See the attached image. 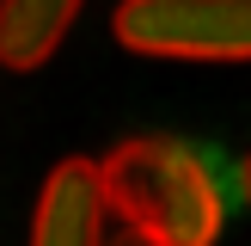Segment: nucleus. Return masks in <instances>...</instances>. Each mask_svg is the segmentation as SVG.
I'll use <instances>...</instances> for the list:
<instances>
[{
  "instance_id": "6",
  "label": "nucleus",
  "mask_w": 251,
  "mask_h": 246,
  "mask_svg": "<svg viewBox=\"0 0 251 246\" xmlns=\"http://www.w3.org/2000/svg\"><path fill=\"white\" fill-rule=\"evenodd\" d=\"M110 246H147V240H141V234H117Z\"/></svg>"
},
{
  "instance_id": "1",
  "label": "nucleus",
  "mask_w": 251,
  "mask_h": 246,
  "mask_svg": "<svg viewBox=\"0 0 251 246\" xmlns=\"http://www.w3.org/2000/svg\"><path fill=\"white\" fill-rule=\"evenodd\" d=\"M110 215L123 234H141L147 246H215L227 203L208 179L202 154H190L172 135H129L98 160Z\"/></svg>"
},
{
  "instance_id": "5",
  "label": "nucleus",
  "mask_w": 251,
  "mask_h": 246,
  "mask_svg": "<svg viewBox=\"0 0 251 246\" xmlns=\"http://www.w3.org/2000/svg\"><path fill=\"white\" fill-rule=\"evenodd\" d=\"M239 191H245V203H251V154H245V166H239Z\"/></svg>"
},
{
  "instance_id": "4",
  "label": "nucleus",
  "mask_w": 251,
  "mask_h": 246,
  "mask_svg": "<svg viewBox=\"0 0 251 246\" xmlns=\"http://www.w3.org/2000/svg\"><path fill=\"white\" fill-rule=\"evenodd\" d=\"M86 0H0V68L31 74L61 49Z\"/></svg>"
},
{
  "instance_id": "3",
  "label": "nucleus",
  "mask_w": 251,
  "mask_h": 246,
  "mask_svg": "<svg viewBox=\"0 0 251 246\" xmlns=\"http://www.w3.org/2000/svg\"><path fill=\"white\" fill-rule=\"evenodd\" d=\"M104 184H98V166L80 154L55 160V172L37 191V215H31V246H110L104 240Z\"/></svg>"
},
{
  "instance_id": "2",
  "label": "nucleus",
  "mask_w": 251,
  "mask_h": 246,
  "mask_svg": "<svg viewBox=\"0 0 251 246\" xmlns=\"http://www.w3.org/2000/svg\"><path fill=\"white\" fill-rule=\"evenodd\" d=\"M110 37L153 62H251V0H117Z\"/></svg>"
}]
</instances>
